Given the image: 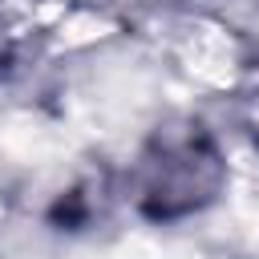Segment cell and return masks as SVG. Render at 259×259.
<instances>
[{
  "label": "cell",
  "instance_id": "1",
  "mask_svg": "<svg viewBox=\"0 0 259 259\" xmlns=\"http://www.w3.org/2000/svg\"><path fill=\"white\" fill-rule=\"evenodd\" d=\"M219 186H223V158L210 134L194 121L158 130L134 174L138 210L162 223L206 206L219 194Z\"/></svg>",
  "mask_w": 259,
  "mask_h": 259
}]
</instances>
